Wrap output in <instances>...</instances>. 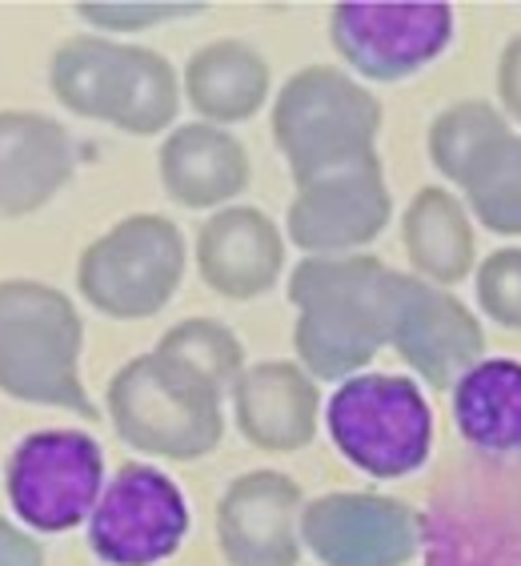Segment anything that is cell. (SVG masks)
<instances>
[{
  "instance_id": "9",
  "label": "cell",
  "mask_w": 521,
  "mask_h": 566,
  "mask_svg": "<svg viewBox=\"0 0 521 566\" xmlns=\"http://www.w3.org/2000/svg\"><path fill=\"white\" fill-rule=\"evenodd\" d=\"M4 494L24 531H76L105 494V450L85 430H33L12 447Z\"/></svg>"
},
{
  "instance_id": "1",
  "label": "cell",
  "mask_w": 521,
  "mask_h": 566,
  "mask_svg": "<svg viewBox=\"0 0 521 566\" xmlns=\"http://www.w3.org/2000/svg\"><path fill=\"white\" fill-rule=\"evenodd\" d=\"M390 273L373 253L305 258L289 273V302L297 305L294 346L309 378H358L378 349L390 346Z\"/></svg>"
},
{
  "instance_id": "14",
  "label": "cell",
  "mask_w": 521,
  "mask_h": 566,
  "mask_svg": "<svg viewBox=\"0 0 521 566\" xmlns=\"http://www.w3.org/2000/svg\"><path fill=\"white\" fill-rule=\"evenodd\" d=\"M393 218V197L381 174V157L313 177L297 186L285 229L297 250L309 258H345L361 253Z\"/></svg>"
},
{
  "instance_id": "16",
  "label": "cell",
  "mask_w": 521,
  "mask_h": 566,
  "mask_svg": "<svg viewBox=\"0 0 521 566\" xmlns=\"http://www.w3.org/2000/svg\"><path fill=\"white\" fill-rule=\"evenodd\" d=\"M233 418L245 442L265 454H297L317 438L326 406L301 361H257L233 386Z\"/></svg>"
},
{
  "instance_id": "8",
  "label": "cell",
  "mask_w": 521,
  "mask_h": 566,
  "mask_svg": "<svg viewBox=\"0 0 521 566\" xmlns=\"http://www.w3.org/2000/svg\"><path fill=\"white\" fill-rule=\"evenodd\" d=\"M185 282V238L161 213H132L88 241L76 262V290L117 322L161 314Z\"/></svg>"
},
{
  "instance_id": "2",
  "label": "cell",
  "mask_w": 521,
  "mask_h": 566,
  "mask_svg": "<svg viewBox=\"0 0 521 566\" xmlns=\"http://www.w3.org/2000/svg\"><path fill=\"white\" fill-rule=\"evenodd\" d=\"M85 322L73 297L36 277L0 282V394L24 406H53L97 422L81 381Z\"/></svg>"
},
{
  "instance_id": "15",
  "label": "cell",
  "mask_w": 521,
  "mask_h": 566,
  "mask_svg": "<svg viewBox=\"0 0 521 566\" xmlns=\"http://www.w3.org/2000/svg\"><path fill=\"white\" fill-rule=\"evenodd\" d=\"M305 494L281 470H249L217 502V546L228 566L301 563Z\"/></svg>"
},
{
  "instance_id": "12",
  "label": "cell",
  "mask_w": 521,
  "mask_h": 566,
  "mask_svg": "<svg viewBox=\"0 0 521 566\" xmlns=\"http://www.w3.org/2000/svg\"><path fill=\"white\" fill-rule=\"evenodd\" d=\"M390 346L429 390H454L486 358V329L466 302L417 273H390Z\"/></svg>"
},
{
  "instance_id": "23",
  "label": "cell",
  "mask_w": 521,
  "mask_h": 566,
  "mask_svg": "<svg viewBox=\"0 0 521 566\" xmlns=\"http://www.w3.org/2000/svg\"><path fill=\"white\" fill-rule=\"evenodd\" d=\"M510 117L489 101H457L429 125V161L457 189L469 186L486 157L510 137Z\"/></svg>"
},
{
  "instance_id": "11",
  "label": "cell",
  "mask_w": 521,
  "mask_h": 566,
  "mask_svg": "<svg viewBox=\"0 0 521 566\" xmlns=\"http://www.w3.org/2000/svg\"><path fill=\"white\" fill-rule=\"evenodd\" d=\"M85 526L88 551L105 566H157L185 543L189 502L164 470L125 462Z\"/></svg>"
},
{
  "instance_id": "24",
  "label": "cell",
  "mask_w": 521,
  "mask_h": 566,
  "mask_svg": "<svg viewBox=\"0 0 521 566\" xmlns=\"http://www.w3.org/2000/svg\"><path fill=\"white\" fill-rule=\"evenodd\" d=\"M461 193H466V209L489 233L521 238V133H510L489 153Z\"/></svg>"
},
{
  "instance_id": "5",
  "label": "cell",
  "mask_w": 521,
  "mask_h": 566,
  "mask_svg": "<svg viewBox=\"0 0 521 566\" xmlns=\"http://www.w3.org/2000/svg\"><path fill=\"white\" fill-rule=\"evenodd\" d=\"M422 566H521V458L469 450L422 511Z\"/></svg>"
},
{
  "instance_id": "4",
  "label": "cell",
  "mask_w": 521,
  "mask_h": 566,
  "mask_svg": "<svg viewBox=\"0 0 521 566\" xmlns=\"http://www.w3.org/2000/svg\"><path fill=\"white\" fill-rule=\"evenodd\" d=\"M49 88L68 113L129 137H157L181 109V76L161 53L109 36H68L49 61Z\"/></svg>"
},
{
  "instance_id": "3",
  "label": "cell",
  "mask_w": 521,
  "mask_h": 566,
  "mask_svg": "<svg viewBox=\"0 0 521 566\" xmlns=\"http://www.w3.org/2000/svg\"><path fill=\"white\" fill-rule=\"evenodd\" d=\"M105 415L129 450L193 462L225 438V390L161 349L137 354L109 378Z\"/></svg>"
},
{
  "instance_id": "13",
  "label": "cell",
  "mask_w": 521,
  "mask_h": 566,
  "mask_svg": "<svg viewBox=\"0 0 521 566\" xmlns=\"http://www.w3.org/2000/svg\"><path fill=\"white\" fill-rule=\"evenodd\" d=\"M301 543L321 566H410L422 555V511L373 491H333L301 511Z\"/></svg>"
},
{
  "instance_id": "20",
  "label": "cell",
  "mask_w": 521,
  "mask_h": 566,
  "mask_svg": "<svg viewBox=\"0 0 521 566\" xmlns=\"http://www.w3.org/2000/svg\"><path fill=\"white\" fill-rule=\"evenodd\" d=\"M269 61L245 41H213L196 49L181 73V93L205 125L253 120L269 101Z\"/></svg>"
},
{
  "instance_id": "29",
  "label": "cell",
  "mask_w": 521,
  "mask_h": 566,
  "mask_svg": "<svg viewBox=\"0 0 521 566\" xmlns=\"http://www.w3.org/2000/svg\"><path fill=\"white\" fill-rule=\"evenodd\" d=\"M0 566H44V551L33 531L9 523L4 514H0Z\"/></svg>"
},
{
  "instance_id": "22",
  "label": "cell",
  "mask_w": 521,
  "mask_h": 566,
  "mask_svg": "<svg viewBox=\"0 0 521 566\" xmlns=\"http://www.w3.org/2000/svg\"><path fill=\"white\" fill-rule=\"evenodd\" d=\"M402 241L413 273L429 285L449 290L474 270L478 245H474L469 209L442 186H425L410 197L402 213Z\"/></svg>"
},
{
  "instance_id": "28",
  "label": "cell",
  "mask_w": 521,
  "mask_h": 566,
  "mask_svg": "<svg viewBox=\"0 0 521 566\" xmlns=\"http://www.w3.org/2000/svg\"><path fill=\"white\" fill-rule=\"evenodd\" d=\"M498 101L501 113L521 125V33H513L498 56Z\"/></svg>"
},
{
  "instance_id": "21",
  "label": "cell",
  "mask_w": 521,
  "mask_h": 566,
  "mask_svg": "<svg viewBox=\"0 0 521 566\" xmlns=\"http://www.w3.org/2000/svg\"><path fill=\"white\" fill-rule=\"evenodd\" d=\"M457 434L474 454L521 458V361L481 358L454 386Z\"/></svg>"
},
{
  "instance_id": "17",
  "label": "cell",
  "mask_w": 521,
  "mask_h": 566,
  "mask_svg": "<svg viewBox=\"0 0 521 566\" xmlns=\"http://www.w3.org/2000/svg\"><path fill=\"white\" fill-rule=\"evenodd\" d=\"M196 270L213 294L253 302L285 273V238L257 206H225L196 229Z\"/></svg>"
},
{
  "instance_id": "7",
  "label": "cell",
  "mask_w": 521,
  "mask_h": 566,
  "mask_svg": "<svg viewBox=\"0 0 521 566\" xmlns=\"http://www.w3.org/2000/svg\"><path fill=\"white\" fill-rule=\"evenodd\" d=\"M326 430L337 454L378 482L410 479L434 454V410L410 374H358L329 394Z\"/></svg>"
},
{
  "instance_id": "10",
  "label": "cell",
  "mask_w": 521,
  "mask_h": 566,
  "mask_svg": "<svg viewBox=\"0 0 521 566\" xmlns=\"http://www.w3.org/2000/svg\"><path fill=\"white\" fill-rule=\"evenodd\" d=\"M457 17L449 4H378L345 0L329 9V41L361 81H405L434 65L454 41Z\"/></svg>"
},
{
  "instance_id": "27",
  "label": "cell",
  "mask_w": 521,
  "mask_h": 566,
  "mask_svg": "<svg viewBox=\"0 0 521 566\" xmlns=\"http://www.w3.org/2000/svg\"><path fill=\"white\" fill-rule=\"evenodd\" d=\"M205 4H117V0H85L76 4V17H85L88 24H97L105 33H137V29H152V24L177 21V17H193Z\"/></svg>"
},
{
  "instance_id": "25",
  "label": "cell",
  "mask_w": 521,
  "mask_h": 566,
  "mask_svg": "<svg viewBox=\"0 0 521 566\" xmlns=\"http://www.w3.org/2000/svg\"><path fill=\"white\" fill-rule=\"evenodd\" d=\"M152 349L185 361L189 370H196L225 394H233L237 378L245 374V349H241L237 334L221 326V322H213V317H185V322H177L169 334H161V342Z\"/></svg>"
},
{
  "instance_id": "6",
  "label": "cell",
  "mask_w": 521,
  "mask_h": 566,
  "mask_svg": "<svg viewBox=\"0 0 521 566\" xmlns=\"http://www.w3.org/2000/svg\"><path fill=\"white\" fill-rule=\"evenodd\" d=\"M381 101L358 76L305 65L273 101V142L297 186L378 157Z\"/></svg>"
},
{
  "instance_id": "18",
  "label": "cell",
  "mask_w": 521,
  "mask_h": 566,
  "mask_svg": "<svg viewBox=\"0 0 521 566\" xmlns=\"http://www.w3.org/2000/svg\"><path fill=\"white\" fill-rule=\"evenodd\" d=\"M76 174L68 129L49 113L0 109V218L44 209Z\"/></svg>"
},
{
  "instance_id": "19",
  "label": "cell",
  "mask_w": 521,
  "mask_h": 566,
  "mask_svg": "<svg viewBox=\"0 0 521 566\" xmlns=\"http://www.w3.org/2000/svg\"><path fill=\"white\" fill-rule=\"evenodd\" d=\"M161 189L181 209H225L249 186V153L221 125H177L157 149Z\"/></svg>"
},
{
  "instance_id": "26",
  "label": "cell",
  "mask_w": 521,
  "mask_h": 566,
  "mask_svg": "<svg viewBox=\"0 0 521 566\" xmlns=\"http://www.w3.org/2000/svg\"><path fill=\"white\" fill-rule=\"evenodd\" d=\"M478 305L506 329H521V245L493 250L478 265Z\"/></svg>"
}]
</instances>
